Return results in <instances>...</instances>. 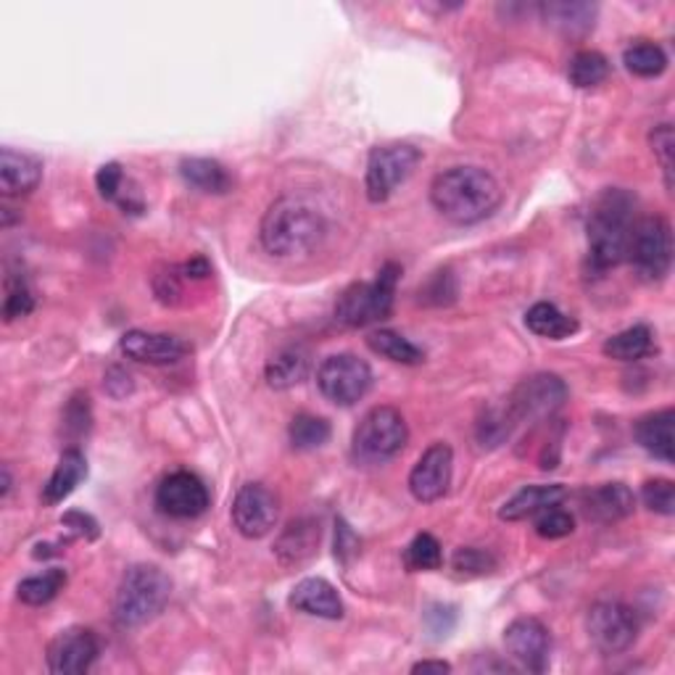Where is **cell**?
Returning <instances> with one entry per match:
<instances>
[{
    "label": "cell",
    "mask_w": 675,
    "mask_h": 675,
    "mask_svg": "<svg viewBox=\"0 0 675 675\" xmlns=\"http://www.w3.org/2000/svg\"><path fill=\"white\" fill-rule=\"evenodd\" d=\"M430 204L454 225H478L501 204V185L491 172L472 164L444 169L430 183Z\"/></svg>",
    "instance_id": "cell-1"
},
{
    "label": "cell",
    "mask_w": 675,
    "mask_h": 675,
    "mask_svg": "<svg viewBox=\"0 0 675 675\" xmlns=\"http://www.w3.org/2000/svg\"><path fill=\"white\" fill-rule=\"evenodd\" d=\"M328 236L322 211L301 198H278L261 219L259 238L267 253L278 259H295L312 253Z\"/></svg>",
    "instance_id": "cell-2"
},
{
    "label": "cell",
    "mask_w": 675,
    "mask_h": 675,
    "mask_svg": "<svg viewBox=\"0 0 675 675\" xmlns=\"http://www.w3.org/2000/svg\"><path fill=\"white\" fill-rule=\"evenodd\" d=\"M636 198L623 188H608L591 206L589 215V264L594 272H608L629 257Z\"/></svg>",
    "instance_id": "cell-3"
},
{
    "label": "cell",
    "mask_w": 675,
    "mask_h": 675,
    "mask_svg": "<svg viewBox=\"0 0 675 675\" xmlns=\"http://www.w3.org/2000/svg\"><path fill=\"white\" fill-rule=\"evenodd\" d=\"M172 596V581L156 564H133L122 575L114 594V623L137 629L158 617Z\"/></svg>",
    "instance_id": "cell-4"
},
{
    "label": "cell",
    "mask_w": 675,
    "mask_h": 675,
    "mask_svg": "<svg viewBox=\"0 0 675 675\" xmlns=\"http://www.w3.org/2000/svg\"><path fill=\"white\" fill-rule=\"evenodd\" d=\"M402 267L388 261L372 282H354L335 301V320L346 328H367L388 320L394 312Z\"/></svg>",
    "instance_id": "cell-5"
},
{
    "label": "cell",
    "mask_w": 675,
    "mask_h": 675,
    "mask_svg": "<svg viewBox=\"0 0 675 675\" xmlns=\"http://www.w3.org/2000/svg\"><path fill=\"white\" fill-rule=\"evenodd\" d=\"M409 440L406 419L394 406H372L351 436V457L356 465H385L404 449Z\"/></svg>",
    "instance_id": "cell-6"
},
{
    "label": "cell",
    "mask_w": 675,
    "mask_h": 675,
    "mask_svg": "<svg viewBox=\"0 0 675 675\" xmlns=\"http://www.w3.org/2000/svg\"><path fill=\"white\" fill-rule=\"evenodd\" d=\"M633 270L646 282H660L673 267V230L665 217H644L633 225L629 257Z\"/></svg>",
    "instance_id": "cell-7"
},
{
    "label": "cell",
    "mask_w": 675,
    "mask_h": 675,
    "mask_svg": "<svg viewBox=\"0 0 675 675\" xmlns=\"http://www.w3.org/2000/svg\"><path fill=\"white\" fill-rule=\"evenodd\" d=\"M419 158H423L419 150L409 143H388V146L372 148L367 158V180H364L370 201H388L398 185H404L415 175Z\"/></svg>",
    "instance_id": "cell-8"
},
{
    "label": "cell",
    "mask_w": 675,
    "mask_h": 675,
    "mask_svg": "<svg viewBox=\"0 0 675 675\" xmlns=\"http://www.w3.org/2000/svg\"><path fill=\"white\" fill-rule=\"evenodd\" d=\"M585 631H589L591 644L602 654H623L636 644L638 615L629 604L608 599V602H596L589 610Z\"/></svg>",
    "instance_id": "cell-9"
},
{
    "label": "cell",
    "mask_w": 675,
    "mask_h": 675,
    "mask_svg": "<svg viewBox=\"0 0 675 675\" xmlns=\"http://www.w3.org/2000/svg\"><path fill=\"white\" fill-rule=\"evenodd\" d=\"M316 385L322 396L338 406H354L372 388L370 364L356 354H333L316 370Z\"/></svg>",
    "instance_id": "cell-10"
},
{
    "label": "cell",
    "mask_w": 675,
    "mask_h": 675,
    "mask_svg": "<svg viewBox=\"0 0 675 675\" xmlns=\"http://www.w3.org/2000/svg\"><path fill=\"white\" fill-rule=\"evenodd\" d=\"M568 402V385L554 372H539L518 383L512 391L507 406L518 423H541V419L554 417Z\"/></svg>",
    "instance_id": "cell-11"
},
{
    "label": "cell",
    "mask_w": 675,
    "mask_h": 675,
    "mask_svg": "<svg viewBox=\"0 0 675 675\" xmlns=\"http://www.w3.org/2000/svg\"><path fill=\"white\" fill-rule=\"evenodd\" d=\"M280 518V501L270 488L261 484H246L232 501V526L243 539H264Z\"/></svg>",
    "instance_id": "cell-12"
},
{
    "label": "cell",
    "mask_w": 675,
    "mask_h": 675,
    "mask_svg": "<svg viewBox=\"0 0 675 675\" xmlns=\"http://www.w3.org/2000/svg\"><path fill=\"white\" fill-rule=\"evenodd\" d=\"M156 507L158 512L175 520L201 518L209 509V488L188 470L169 472L156 488Z\"/></svg>",
    "instance_id": "cell-13"
},
{
    "label": "cell",
    "mask_w": 675,
    "mask_h": 675,
    "mask_svg": "<svg viewBox=\"0 0 675 675\" xmlns=\"http://www.w3.org/2000/svg\"><path fill=\"white\" fill-rule=\"evenodd\" d=\"M507 654L530 673H547L552 657V636L549 629L536 617H518L505 631Z\"/></svg>",
    "instance_id": "cell-14"
},
{
    "label": "cell",
    "mask_w": 675,
    "mask_h": 675,
    "mask_svg": "<svg viewBox=\"0 0 675 675\" xmlns=\"http://www.w3.org/2000/svg\"><path fill=\"white\" fill-rule=\"evenodd\" d=\"M454 472V451L449 444H433L425 449L423 457L409 472V491L423 505H433V501L444 499L451 486Z\"/></svg>",
    "instance_id": "cell-15"
},
{
    "label": "cell",
    "mask_w": 675,
    "mask_h": 675,
    "mask_svg": "<svg viewBox=\"0 0 675 675\" xmlns=\"http://www.w3.org/2000/svg\"><path fill=\"white\" fill-rule=\"evenodd\" d=\"M98 636L91 629H66L48 646V671L56 675H82L98 660Z\"/></svg>",
    "instance_id": "cell-16"
},
{
    "label": "cell",
    "mask_w": 675,
    "mask_h": 675,
    "mask_svg": "<svg viewBox=\"0 0 675 675\" xmlns=\"http://www.w3.org/2000/svg\"><path fill=\"white\" fill-rule=\"evenodd\" d=\"M120 349L127 360L154 364V367L175 364L177 360H183L185 351H188V346H185L177 335L148 333V330H129V333H124Z\"/></svg>",
    "instance_id": "cell-17"
},
{
    "label": "cell",
    "mask_w": 675,
    "mask_h": 675,
    "mask_svg": "<svg viewBox=\"0 0 675 675\" xmlns=\"http://www.w3.org/2000/svg\"><path fill=\"white\" fill-rule=\"evenodd\" d=\"M633 509H636V496L625 484H602L581 494L583 518L602 526L631 518Z\"/></svg>",
    "instance_id": "cell-18"
},
{
    "label": "cell",
    "mask_w": 675,
    "mask_h": 675,
    "mask_svg": "<svg viewBox=\"0 0 675 675\" xmlns=\"http://www.w3.org/2000/svg\"><path fill=\"white\" fill-rule=\"evenodd\" d=\"M43 180V162L24 150H0V190L6 198L27 196Z\"/></svg>",
    "instance_id": "cell-19"
},
{
    "label": "cell",
    "mask_w": 675,
    "mask_h": 675,
    "mask_svg": "<svg viewBox=\"0 0 675 675\" xmlns=\"http://www.w3.org/2000/svg\"><path fill=\"white\" fill-rule=\"evenodd\" d=\"M541 19L562 38H585L596 24V3H578V0H549L539 6Z\"/></svg>",
    "instance_id": "cell-20"
},
{
    "label": "cell",
    "mask_w": 675,
    "mask_h": 675,
    "mask_svg": "<svg viewBox=\"0 0 675 675\" xmlns=\"http://www.w3.org/2000/svg\"><path fill=\"white\" fill-rule=\"evenodd\" d=\"M291 608L307 615L325 617V620H341L343 617V599L338 596L335 585L325 581V578H304L295 583L291 591Z\"/></svg>",
    "instance_id": "cell-21"
},
{
    "label": "cell",
    "mask_w": 675,
    "mask_h": 675,
    "mask_svg": "<svg viewBox=\"0 0 675 675\" xmlns=\"http://www.w3.org/2000/svg\"><path fill=\"white\" fill-rule=\"evenodd\" d=\"M320 522L309 518L293 520L291 526L282 530L278 543H274V554H278L280 564H285V568H299V564L312 560L316 549H320Z\"/></svg>",
    "instance_id": "cell-22"
},
{
    "label": "cell",
    "mask_w": 675,
    "mask_h": 675,
    "mask_svg": "<svg viewBox=\"0 0 675 675\" xmlns=\"http://www.w3.org/2000/svg\"><path fill=\"white\" fill-rule=\"evenodd\" d=\"M564 486L552 484V486H526L522 491H518L512 499L507 501L505 507L499 509V518L507 522H520L533 518V515H541L543 509L557 507L560 501H564Z\"/></svg>",
    "instance_id": "cell-23"
},
{
    "label": "cell",
    "mask_w": 675,
    "mask_h": 675,
    "mask_svg": "<svg viewBox=\"0 0 675 675\" xmlns=\"http://www.w3.org/2000/svg\"><path fill=\"white\" fill-rule=\"evenodd\" d=\"M673 425H675L673 409L652 412V415H646L636 423V440L642 444L644 451L652 454V457H657L663 461H673L675 459Z\"/></svg>",
    "instance_id": "cell-24"
},
{
    "label": "cell",
    "mask_w": 675,
    "mask_h": 675,
    "mask_svg": "<svg viewBox=\"0 0 675 675\" xmlns=\"http://www.w3.org/2000/svg\"><path fill=\"white\" fill-rule=\"evenodd\" d=\"M87 475V459L85 454L80 449H66L61 454L56 470H53L51 478H48V484L43 488V501L45 505H61V501L66 499V496L74 494V488H77L82 480H85Z\"/></svg>",
    "instance_id": "cell-25"
},
{
    "label": "cell",
    "mask_w": 675,
    "mask_h": 675,
    "mask_svg": "<svg viewBox=\"0 0 675 675\" xmlns=\"http://www.w3.org/2000/svg\"><path fill=\"white\" fill-rule=\"evenodd\" d=\"M309 360H312V356H309V351L304 346H299V343L278 351V354L267 362L264 370L270 388L285 391L299 385L309 375V364H312Z\"/></svg>",
    "instance_id": "cell-26"
},
{
    "label": "cell",
    "mask_w": 675,
    "mask_h": 675,
    "mask_svg": "<svg viewBox=\"0 0 675 675\" xmlns=\"http://www.w3.org/2000/svg\"><path fill=\"white\" fill-rule=\"evenodd\" d=\"M180 175L190 188L209 193V196H225L232 188L230 172L215 158H185L180 164Z\"/></svg>",
    "instance_id": "cell-27"
},
{
    "label": "cell",
    "mask_w": 675,
    "mask_h": 675,
    "mask_svg": "<svg viewBox=\"0 0 675 675\" xmlns=\"http://www.w3.org/2000/svg\"><path fill=\"white\" fill-rule=\"evenodd\" d=\"M526 325L530 333L549 338V341H564V338L575 335L578 328H581L578 325L575 316L564 314L562 309L549 304V301H539V304H533L528 309Z\"/></svg>",
    "instance_id": "cell-28"
},
{
    "label": "cell",
    "mask_w": 675,
    "mask_h": 675,
    "mask_svg": "<svg viewBox=\"0 0 675 675\" xmlns=\"http://www.w3.org/2000/svg\"><path fill=\"white\" fill-rule=\"evenodd\" d=\"M604 356L615 362H638L644 356H652L657 351V343H654L652 328L646 325H633L623 333L612 335L604 341Z\"/></svg>",
    "instance_id": "cell-29"
},
{
    "label": "cell",
    "mask_w": 675,
    "mask_h": 675,
    "mask_svg": "<svg viewBox=\"0 0 675 675\" xmlns=\"http://www.w3.org/2000/svg\"><path fill=\"white\" fill-rule=\"evenodd\" d=\"M370 351H375L383 360L406 364V367H415V364L425 362V351L417 349L409 338H404L396 330H375L367 335Z\"/></svg>",
    "instance_id": "cell-30"
},
{
    "label": "cell",
    "mask_w": 675,
    "mask_h": 675,
    "mask_svg": "<svg viewBox=\"0 0 675 675\" xmlns=\"http://www.w3.org/2000/svg\"><path fill=\"white\" fill-rule=\"evenodd\" d=\"M64 585H66L64 570L51 568V570H45V573L24 578V581L19 583L17 596L22 599L24 604H30V608H43V604L53 602V599L64 591Z\"/></svg>",
    "instance_id": "cell-31"
},
{
    "label": "cell",
    "mask_w": 675,
    "mask_h": 675,
    "mask_svg": "<svg viewBox=\"0 0 675 675\" xmlns=\"http://www.w3.org/2000/svg\"><path fill=\"white\" fill-rule=\"evenodd\" d=\"M515 425H518V419H515L509 406H488L484 415H480L478 425H475V438H478V444L484 449H496V446H501L512 436Z\"/></svg>",
    "instance_id": "cell-32"
},
{
    "label": "cell",
    "mask_w": 675,
    "mask_h": 675,
    "mask_svg": "<svg viewBox=\"0 0 675 675\" xmlns=\"http://www.w3.org/2000/svg\"><path fill=\"white\" fill-rule=\"evenodd\" d=\"M623 64L631 74H636V77L650 80V77H660V74L665 72L667 56L657 43H650V40H638V43L625 48Z\"/></svg>",
    "instance_id": "cell-33"
},
{
    "label": "cell",
    "mask_w": 675,
    "mask_h": 675,
    "mask_svg": "<svg viewBox=\"0 0 675 675\" xmlns=\"http://www.w3.org/2000/svg\"><path fill=\"white\" fill-rule=\"evenodd\" d=\"M608 74H610V61L599 51H578L575 56L570 59L568 66L570 85L581 87V91L602 85V82L608 80Z\"/></svg>",
    "instance_id": "cell-34"
},
{
    "label": "cell",
    "mask_w": 675,
    "mask_h": 675,
    "mask_svg": "<svg viewBox=\"0 0 675 675\" xmlns=\"http://www.w3.org/2000/svg\"><path fill=\"white\" fill-rule=\"evenodd\" d=\"M288 436H291L293 449H299V451L320 449V446H325L330 440V423L316 415H307V412H301V415L293 417L291 428H288Z\"/></svg>",
    "instance_id": "cell-35"
},
{
    "label": "cell",
    "mask_w": 675,
    "mask_h": 675,
    "mask_svg": "<svg viewBox=\"0 0 675 675\" xmlns=\"http://www.w3.org/2000/svg\"><path fill=\"white\" fill-rule=\"evenodd\" d=\"M404 562L409 570H438L444 564V552L436 536L419 533L412 539L404 552Z\"/></svg>",
    "instance_id": "cell-36"
},
{
    "label": "cell",
    "mask_w": 675,
    "mask_h": 675,
    "mask_svg": "<svg viewBox=\"0 0 675 675\" xmlns=\"http://www.w3.org/2000/svg\"><path fill=\"white\" fill-rule=\"evenodd\" d=\"M457 299V280H454L451 270L433 272L428 282L419 288V301L428 307H449Z\"/></svg>",
    "instance_id": "cell-37"
},
{
    "label": "cell",
    "mask_w": 675,
    "mask_h": 675,
    "mask_svg": "<svg viewBox=\"0 0 675 675\" xmlns=\"http://www.w3.org/2000/svg\"><path fill=\"white\" fill-rule=\"evenodd\" d=\"M454 570H457L459 575L467 578H478V575H488L496 570V557L491 552H486V549L478 547H461L454 552L451 557Z\"/></svg>",
    "instance_id": "cell-38"
},
{
    "label": "cell",
    "mask_w": 675,
    "mask_h": 675,
    "mask_svg": "<svg viewBox=\"0 0 675 675\" xmlns=\"http://www.w3.org/2000/svg\"><path fill=\"white\" fill-rule=\"evenodd\" d=\"M34 309L32 288L27 285L24 278L6 280V299H3V320L13 322L19 316H27Z\"/></svg>",
    "instance_id": "cell-39"
},
{
    "label": "cell",
    "mask_w": 675,
    "mask_h": 675,
    "mask_svg": "<svg viewBox=\"0 0 675 675\" xmlns=\"http://www.w3.org/2000/svg\"><path fill=\"white\" fill-rule=\"evenodd\" d=\"M642 501L646 509H652L654 515H663V518H673L675 515V486L667 478H654L646 480L642 488Z\"/></svg>",
    "instance_id": "cell-40"
},
{
    "label": "cell",
    "mask_w": 675,
    "mask_h": 675,
    "mask_svg": "<svg viewBox=\"0 0 675 675\" xmlns=\"http://www.w3.org/2000/svg\"><path fill=\"white\" fill-rule=\"evenodd\" d=\"M93 423V412H91V396L87 394H74L69 398L66 412H64V430L72 440H77L82 436H87Z\"/></svg>",
    "instance_id": "cell-41"
},
{
    "label": "cell",
    "mask_w": 675,
    "mask_h": 675,
    "mask_svg": "<svg viewBox=\"0 0 675 675\" xmlns=\"http://www.w3.org/2000/svg\"><path fill=\"white\" fill-rule=\"evenodd\" d=\"M573 530H575V518L570 512H564V509H560V505L543 509L541 518L536 520V533L549 541L564 539V536H570Z\"/></svg>",
    "instance_id": "cell-42"
},
{
    "label": "cell",
    "mask_w": 675,
    "mask_h": 675,
    "mask_svg": "<svg viewBox=\"0 0 675 675\" xmlns=\"http://www.w3.org/2000/svg\"><path fill=\"white\" fill-rule=\"evenodd\" d=\"M650 143H652V150L654 156H657L660 162V169H663L665 175V188L673 190V146H675V137H673V127L671 124H657V127L652 129L650 135Z\"/></svg>",
    "instance_id": "cell-43"
},
{
    "label": "cell",
    "mask_w": 675,
    "mask_h": 675,
    "mask_svg": "<svg viewBox=\"0 0 675 675\" xmlns=\"http://www.w3.org/2000/svg\"><path fill=\"white\" fill-rule=\"evenodd\" d=\"M183 270L180 267H167L154 278V293L162 304L175 307L183 295Z\"/></svg>",
    "instance_id": "cell-44"
},
{
    "label": "cell",
    "mask_w": 675,
    "mask_h": 675,
    "mask_svg": "<svg viewBox=\"0 0 675 675\" xmlns=\"http://www.w3.org/2000/svg\"><path fill=\"white\" fill-rule=\"evenodd\" d=\"M95 188L106 201H120L122 198V188H124V169L122 164L108 162L103 164L98 169V175H95Z\"/></svg>",
    "instance_id": "cell-45"
},
{
    "label": "cell",
    "mask_w": 675,
    "mask_h": 675,
    "mask_svg": "<svg viewBox=\"0 0 675 675\" xmlns=\"http://www.w3.org/2000/svg\"><path fill=\"white\" fill-rule=\"evenodd\" d=\"M356 554H360V536L351 530L346 520H338L335 522V560L349 564Z\"/></svg>",
    "instance_id": "cell-46"
},
{
    "label": "cell",
    "mask_w": 675,
    "mask_h": 675,
    "mask_svg": "<svg viewBox=\"0 0 675 675\" xmlns=\"http://www.w3.org/2000/svg\"><path fill=\"white\" fill-rule=\"evenodd\" d=\"M61 526H64L66 530H72L74 536H80V539H98L101 536V528L98 522H95V518H91V515L80 512V509H72V512H66L64 518H61Z\"/></svg>",
    "instance_id": "cell-47"
},
{
    "label": "cell",
    "mask_w": 675,
    "mask_h": 675,
    "mask_svg": "<svg viewBox=\"0 0 675 675\" xmlns=\"http://www.w3.org/2000/svg\"><path fill=\"white\" fill-rule=\"evenodd\" d=\"M106 391L114 398H124L127 394H133V377L129 372H124L122 367H112L106 372Z\"/></svg>",
    "instance_id": "cell-48"
},
{
    "label": "cell",
    "mask_w": 675,
    "mask_h": 675,
    "mask_svg": "<svg viewBox=\"0 0 675 675\" xmlns=\"http://www.w3.org/2000/svg\"><path fill=\"white\" fill-rule=\"evenodd\" d=\"M183 270V274L188 280H204V278H209L211 274V267H209V261H206L204 257H196V259H190L188 264H183L180 267Z\"/></svg>",
    "instance_id": "cell-49"
},
{
    "label": "cell",
    "mask_w": 675,
    "mask_h": 675,
    "mask_svg": "<svg viewBox=\"0 0 675 675\" xmlns=\"http://www.w3.org/2000/svg\"><path fill=\"white\" fill-rule=\"evenodd\" d=\"M412 673H436V675H444V673H451V665L444 663V660H423V663L412 665Z\"/></svg>",
    "instance_id": "cell-50"
},
{
    "label": "cell",
    "mask_w": 675,
    "mask_h": 675,
    "mask_svg": "<svg viewBox=\"0 0 675 675\" xmlns=\"http://www.w3.org/2000/svg\"><path fill=\"white\" fill-rule=\"evenodd\" d=\"M0 472H3V486H0V496H3V499H6V496H9V494H11V486H13L9 465H3V470H0Z\"/></svg>",
    "instance_id": "cell-51"
}]
</instances>
